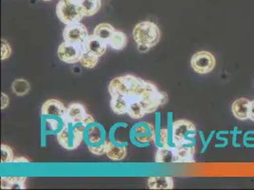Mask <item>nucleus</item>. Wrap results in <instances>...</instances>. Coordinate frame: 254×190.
<instances>
[{"label":"nucleus","instance_id":"32","mask_svg":"<svg viewBox=\"0 0 254 190\" xmlns=\"http://www.w3.org/2000/svg\"><path fill=\"white\" fill-rule=\"evenodd\" d=\"M43 1H52V0H43Z\"/></svg>","mask_w":254,"mask_h":190},{"label":"nucleus","instance_id":"7","mask_svg":"<svg viewBox=\"0 0 254 190\" xmlns=\"http://www.w3.org/2000/svg\"><path fill=\"white\" fill-rule=\"evenodd\" d=\"M131 136L139 144H150L156 141V129L153 124L140 122L131 129Z\"/></svg>","mask_w":254,"mask_h":190},{"label":"nucleus","instance_id":"18","mask_svg":"<svg viewBox=\"0 0 254 190\" xmlns=\"http://www.w3.org/2000/svg\"><path fill=\"white\" fill-rule=\"evenodd\" d=\"M115 31L116 30L112 25L108 23H101L96 26L93 31V34L99 39L107 43Z\"/></svg>","mask_w":254,"mask_h":190},{"label":"nucleus","instance_id":"23","mask_svg":"<svg viewBox=\"0 0 254 190\" xmlns=\"http://www.w3.org/2000/svg\"><path fill=\"white\" fill-rule=\"evenodd\" d=\"M98 61H99V56L83 51L80 58V63L82 64L83 67H85L86 69H93L98 64Z\"/></svg>","mask_w":254,"mask_h":190},{"label":"nucleus","instance_id":"6","mask_svg":"<svg viewBox=\"0 0 254 190\" xmlns=\"http://www.w3.org/2000/svg\"><path fill=\"white\" fill-rule=\"evenodd\" d=\"M83 53V46L74 43L64 41L59 45L57 54L59 59L66 64H75L80 62Z\"/></svg>","mask_w":254,"mask_h":190},{"label":"nucleus","instance_id":"21","mask_svg":"<svg viewBox=\"0 0 254 190\" xmlns=\"http://www.w3.org/2000/svg\"><path fill=\"white\" fill-rule=\"evenodd\" d=\"M11 91L14 95H17V96H25L30 93L31 85L26 79L18 78L12 82Z\"/></svg>","mask_w":254,"mask_h":190},{"label":"nucleus","instance_id":"24","mask_svg":"<svg viewBox=\"0 0 254 190\" xmlns=\"http://www.w3.org/2000/svg\"><path fill=\"white\" fill-rule=\"evenodd\" d=\"M0 149H1V164L13 163L14 155H13V151L11 147L3 144V145H1Z\"/></svg>","mask_w":254,"mask_h":190},{"label":"nucleus","instance_id":"5","mask_svg":"<svg viewBox=\"0 0 254 190\" xmlns=\"http://www.w3.org/2000/svg\"><path fill=\"white\" fill-rule=\"evenodd\" d=\"M215 65V57L212 53L207 51L194 53L190 59V67L196 74H210L214 70Z\"/></svg>","mask_w":254,"mask_h":190},{"label":"nucleus","instance_id":"30","mask_svg":"<svg viewBox=\"0 0 254 190\" xmlns=\"http://www.w3.org/2000/svg\"><path fill=\"white\" fill-rule=\"evenodd\" d=\"M14 164H30L31 160L30 159L26 158L24 156H19L17 158H14L13 160Z\"/></svg>","mask_w":254,"mask_h":190},{"label":"nucleus","instance_id":"17","mask_svg":"<svg viewBox=\"0 0 254 190\" xmlns=\"http://www.w3.org/2000/svg\"><path fill=\"white\" fill-rule=\"evenodd\" d=\"M26 177H2L1 178V189L2 190H12V189H26Z\"/></svg>","mask_w":254,"mask_h":190},{"label":"nucleus","instance_id":"15","mask_svg":"<svg viewBox=\"0 0 254 190\" xmlns=\"http://www.w3.org/2000/svg\"><path fill=\"white\" fill-rule=\"evenodd\" d=\"M105 146H106V155L110 160L117 162V161H122L127 157V147L114 144L112 141L108 139H106Z\"/></svg>","mask_w":254,"mask_h":190},{"label":"nucleus","instance_id":"2","mask_svg":"<svg viewBox=\"0 0 254 190\" xmlns=\"http://www.w3.org/2000/svg\"><path fill=\"white\" fill-rule=\"evenodd\" d=\"M133 38L138 45V51L144 53L158 45L161 38V32L154 22H139L134 27Z\"/></svg>","mask_w":254,"mask_h":190},{"label":"nucleus","instance_id":"11","mask_svg":"<svg viewBox=\"0 0 254 190\" xmlns=\"http://www.w3.org/2000/svg\"><path fill=\"white\" fill-rule=\"evenodd\" d=\"M66 107L60 100L49 99L41 107V115L47 117H57L64 121Z\"/></svg>","mask_w":254,"mask_h":190},{"label":"nucleus","instance_id":"4","mask_svg":"<svg viewBox=\"0 0 254 190\" xmlns=\"http://www.w3.org/2000/svg\"><path fill=\"white\" fill-rule=\"evenodd\" d=\"M55 11L58 19L65 26L80 22L85 16L80 0H60Z\"/></svg>","mask_w":254,"mask_h":190},{"label":"nucleus","instance_id":"27","mask_svg":"<svg viewBox=\"0 0 254 190\" xmlns=\"http://www.w3.org/2000/svg\"><path fill=\"white\" fill-rule=\"evenodd\" d=\"M159 141L161 147L169 145V131L167 128H161L159 130Z\"/></svg>","mask_w":254,"mask_h":190},{"label":"nucleus","instance_id":"13","mask_svg":"<svg viewBox=\"0 0 254 190\" xmlns=\"http://www.w3.org/2000/svg\"><path fill=\"white\" fill-rule=\"evenodd\" d=\"M82 46H83V51L101 57L106 53L108 44L96 37L94 34H91L85 39V42L83 43Z\"/></svg>","mask_w":254,"mask_h":190},{"label":"nucleus","instance_id":"25","mask_svg":"<svg viewBox=\"0 0 254 190\" xmlns=\"http://www.w3.org/2000/svg\"><path fill=\"white\" fill-rule=\"evenodd\" d=\"M11 54V48L10 44L5 39L1 40V60L8 59Z\"/></svg>","mask_w":254,"mask_h":190},{"label":"nucleus","instance_id":"8","mask_svg":"<svg viewBox=\"0 0 254 190\" xmlns=\"http://www.w3.org/2000/svg\"><path fill=\"white\" fill-rule=\"evenodd\" d=\"M88 36L89 34L86 27L81 22L67 25L64 29L63 39L66 42L83 45Z\"/></svg>","mask_w":254,"mask_h":190},{"label":"nucleus","instance_id":"28","mask_svg":"<svg viewBox=\"0 0 254 190\" xmlns=\"http://www.w3.org/2000/svg\"><path fill=\"white\" fill-rule=\"evenodd\" d=\"M106 142V141H105ZM88 150L97 156H101V155H104L106 154V146H105V143L102 144V145H99V146H95V147H88Z\"/></svg>","mask_w":254,"mask_h":190},{"label":"nucleus","instance_id":"29","mask_svg":"<svg viewBox=\"0 0 254 190\" xmlns=\"http://www.w3.org/2000/svg\"><path fill=\"white\" fill-rule=\"evenodd\" d=\"M9 104H10V98H9V96L6 95V94L2 93V94H1V109L4 110L5 108H7L8 106H9Z\"/></svg>","mask_w":254,"mask_h":190},{"label":"nucleus","instance_id":"1","mask_svg":"<svg viewBox=\"0 0 254 190\" xmlns=\"http://www.w3.org/2000/svg\"><path fill=\"white\" fill-rule=\"evenodd\" d=\"M110 107L117 115L139 120L168 102V95L153 83L132 74L118 76L108 85Z\"/></svg>","mask_w":254,"mask_h":190},{"label":"nucleus","instance_id":"31","mask_svg":"<svg viewBox=\"0 0 254 190\" xmlns=\"http://www.w3.org/2000/svg\"><path fill=\"white\" fill-rule=\"evenodd\" d=\"M249 119L254 122V100L251 101L250 104V112H249Z\"/></svg>","mask_w":254,"mask_h":190},{"label":"nucleus","instance_id":"19","mask_svg":"<svg viewBox=\"0 0 254 190\" xmlns=\"http://www.w3.org/2000/svg\"><path fill=\"white\" fill-rule=\"evenodd\" d=\"M80 4L86 17L93 16L102 8V0H80Z\"/></svg>","mask_w":254,"mask_h":190},{"label":"nucleus","instance_id":"26","mask_svg":"<svg viewBox=\"0 0 254 190\" xmlns=\"http://www.w3.org/2000/svg\"><path fill=\"white\" fill-rule=\"evenodd\" d=\"M244 146L254 148V130H249L244 134Z\"/></svg>","mask_w":254,"mask_h":190},{"label":"nucleus","instance_id":"16","mask_svg":"<svg viewBox=\"0 0 254 190\" xmlns=\"http://www.w3.org/2000/svg\"><path fill=\"white\" fill-rule=\"evenodd\" d=\"M147 187L150 190H173L174 179L172 177H149Z\"/></svg>","mask_w":254,"mask_h":190},{"label":"nucleus","instance_id":"10","mask_svg":"<svg viewBox=\"0 0 254 190\" xmlns=\"http://www.w3.org/2000/svg\"><path fill=\"white\" fill-rule=\"evenodd\" d=\"M87 115L88 113L86 112L84 105L80 103H71L66 107L64 122H67L71 125L84 124Z\"/></svg>","mask_w":254,"mask_h":190},{"label":"nucleus","instance_id":"12","mask_svg":"<svg viewBox=\"0 0 254 190\" xmlns=\"http://www.w3.org/2000/svg\"><path fill=\"white\" fill-rule=\"evenodd\" d=\"M59 145L67 150L74 149V135H73V125L64 122L63 127L56 134Z\"/></svg>","mask_w":254,"mask_h":190},{"label":"nucleus","instance_id":"9","mask_svg":"<svg viewBox=\"0 0 254 190\" xmlns=\"http://www.w3.org/2000/svg\"><path fill=\"white\" fill-rule=\"evenodd\" d=\"M105 129L101 125L93 122L85 127V140L87 148L95 147L105 143L106 140Z\"/></svg>","mask_w":254,"mask_h":190},{"label":"nucleus","instance_id":"22","mask_svg":"<svg viewBox=\"0 0 254 190\" xmlns=\"http://www.w3.org/2000/svg\"><path fill=\"white\" fill-rule=\"evenodd\" d=\"M60 118L57 117H48L45 120V129L49 134H53V133H58L60 131V129L63 127L64 123L59 122Z\"/></svg>","mask_w":254,"mask_h":190},{"label":"nucleus","instance_id":"14","mask_svg":"<svg viewBox=\"0 0 254 190\" xmlns=\"http://www.w3.org/2000/svg\"><path fill=\"white\" fill-rule=\"evenodd\" d=\"M250 104H251V101L245 97L235 100L232 105L233 116L240 121L249 120Z\"/></svg>","mask_w":254,"mask_h":190},{"label":"nucleus","instance_id":"3","mask_svg":"<svg viewBox=\"0 0 254 190\" xmlns=\"http://www.w3.org/2000/svg\"><path fill=\"white\" fill-rule=\"evenodd\" d=\"M197 130L195 126L188 120H178L172 125L171 141L177 147H194Z\"/></svg>","mask_w":254,"mask_h":190},{"label":"nucleus","instance_id":"20","mask_svg":"<svg viewBox=\"0 0 254 190\" xmlns=\"http://www.w3.org/2000/svg\"><path fill=\"white\" fill-rule=\"evenodd\" d=\"M108 46L116 51L124 50L127 47V36L126 33L121 31H115L111 38L108 40Z\"/></svg>","mask_w":254,"mask_h":190}]
</instances>
